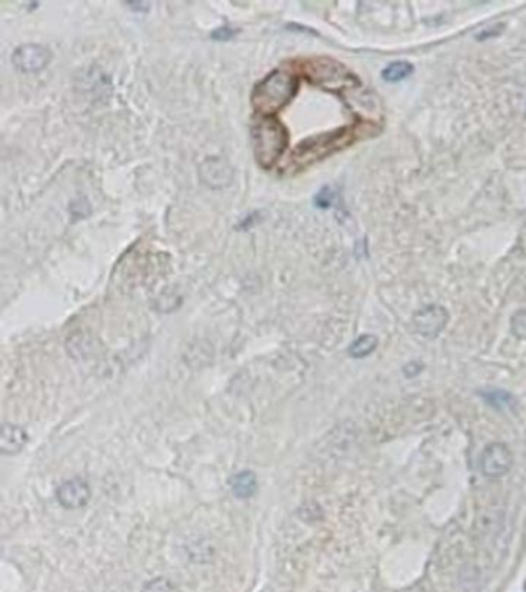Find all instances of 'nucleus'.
Listing matches in <instances>:
<instances>
[{"label": "nucleus", "mask_w": 526, "mask_h": 592, "mask_svg": "<svg viewBox=\"0 0 526 592\" xmlns=\"http://www.w3.org/2000/svg\"><path fill=\"white\" fill-rule=\"evenodd\" d=\"M334 202V192L331 187L321 188L318 195L315 196V205L318 209H329Z\"/></svg>", "instance_id": "17"}, {"label": "nucleus", "mask_w": 526, "mask_h": 592, "mask_svg": "<svg viewBox=\"0 0 526 592\" xmlns=\"http://www.w3.org/2000/svg\"><path fill=\"white\" fill-rule=\"evenodd\" d=\"M239 33V29H237V28H233V27H230V25H223L221 28H218V29H215L213 33H211V39H213V41H232V39L237 36Z\"/></svg>", "instance_id": "18"}, {"label": "nucleus", "mask_w": 526, "mask_h": 592, "mask_svg": "<svg viewBox=\"0 0 526 592\" xmlns=\"http://www.w3.org/2000/svg\"><path fill=\"white\" fill-rule=\"evenodd\" d=\"M298 93V77L287 71L275 70L256 84L252 105L260 114L270 116L284 108Z\"/></svg>", "instance_id": "1"}, {"label": "nucleus", "mask_w": 526, "mask_h": 592, "mask_svg": "<svg viewBox=\"0 0 526 592\" xmlns=\"http://www.w3.org/2000/svg\"><path fill=\"white\" fill-rule=\"evenodd\" d=\"M376 346H379V339H376V336L363 335V336H360L357 341L352 343L349 353L352 355V358H366L376 349Z\"/></svg>", "instance_id": "13"}, {"label": "nucleus", "mask_w": 526, "mask_h": 592, "mask_svg": "<svg viewBox=\"0 0 526 592\" xmlns=\"http://www.w3.org/2000/svg\"><path fill=\"white\" fill-rule=\"evenodd\" d=\"M511 329L517 338L526 339V310H520L514 315L511 320Z\"/></svg>", "instance_id": "16"}, {"label": "nucleus", "mask_w": 526, "mask_h": 592, "mask_svg": "<svg viewBox=\"0 0 526 592\" xmlns=\"http://www.w3.org/2000/svg\"><path fill=\"white\" fill-rule=\"evenodd\" d=\"M143 592H178V588L169 579L159 577L148 581Z\"/></svg>", "instance_id": "15"}, {"label": "nucleus", "mask_w": 526, "mask_h": 592, "mask_svg": "<svg viewBox=\"0 0 526 592\" xmlns=\"http://www.w3.org/2000/svg\"><path fill=\"white\" fill-rule=\"evenodd\" d=\"M513 466V452L504 443H492L485 449L480 460L482 472L488 478L505 477Z\"/></svg>", "instance_id": "5"}, {"label": "nucleus", "mask_w": 526, "mask_h": 592, "mask_svg": "<svg viewBox=\"0 0 526 592\" xmlns=\"http://www.w3.org/2000/svg\"><path fill=\"white\" fill-rule=\"evenodd\" d=\"M414 71L412 64L406 60H398V62H392L386 68L383 70V79L386 82H398L402 81V79L407 77Z\"/></svg>", "instance_id": "12"}, {"label": "nucleus", "mask_w": 526, "mask_h": 592, "mask_svg": "<svg viewBox=\"0 0 526 592\" xmlns=\"http://www.w3.org/2000/svg\"><path fill=\"white\" fill-rule=\"evenodd\" d=\"M232 492L238 499H250L258 487L256 475L252 471H242L232 478Z\"/></svg>", "instance_id": "11"}, {"label": "nucleus", "mask_w": 526, "mask_h": 592, "mask_svg": "<svg viewBox=\"0 0 526 592\" xmlns=\"http://www.w3.org/2000/svg\"><path fill=\"white\" fill-rule=\"evenodd\" d=\"M350 142L352 133L344 129L309 138L296 147V150L292 153V157H290V165H292L294 170H301L308 167V165L336 152V150L343 148L344 145L350 144Z\"/></svg>", "instance_id": "3"}, {"label": "nucleus", "mask_w": 526, "mask_h": 592, "mask_svg": "<svg viewBox=\"0 0 526 592\" xmlns=\"http://www.w3.org/2000/svg\"><path fill=\"white\" fill-rule=\"evenodd\" d=\"M51 60V53L42 45H20L13 53V64L23 73H37Z\"/></svg>", "instance_id": "6"}, {"label": "nucleus", "mask_w": 526, "mask_h": 592, "mask_svg": "<svg viewBox=\"0 0 526 592\" xmlns=\"http://www.w3.org/2000/svg\"><path fill=\"white\" fill-rule=\"evenodd\" d=\"M303 71L310 79L312 84L321 86L343 85L353 81V76L348 70L332 59H310L303 62Z\"/></svg>", "instance_id": "4"}, {"label": "nucleus", "mask_w": 526, "mask_h": 592, "mask_svg": "<svg viewBox=\"0 0 526 592\" xmlns=\"http://www.w3.org/2000/svg\"><path fill=\"white\" fill-rule=\"evenodd\" d=\"M449 315L440 305H428L414 315V329L425 338H435L446 326Z\"/></svg>", "instance_id": "7"}, {"label": "nucleus", "mask_w": 526, "mask_h": 592, "mask_svg": "<svg viewBox=\"0 0 526 592\" xmlns=\"http://www.w3.org/2000/svg\"><path fill=\"white\" fill-rule=\"evenodd\" d=\"M91 489L87 481L82 478H73L62 483L58 489V501L65 509H79L88 503Z\"/></svg>", "instance_id": "8"}, {"label": "nucleus", "mask_w": 526, "mask_h": 592, "mask_svg": "<svg viewBox=\"0 0 526 592\" xmlns=\"http://www.w3.org/2000/svg\"><path fill=\"white\" fill-rule=\"evenodd\" d=\"M27 432L20 426L5 423L0 428V452L4 455L19 454L27 445Z\"/></svg>", "instance_id": "10"}, {"label": "nucleus", "mask_w": 526, "mask_h": 592, "mask_svg": "<svg viewBox=\"0 0 526 592\" xmlns=\"http://www.w3.org/2000/svg\"><path fill=\"white\" fill-rule=\"evenodd\" d=\"M483 397L492 407H496V409H505L508 406H511V402L514 401L511 395L504 390H491L488 393H485Z\"/></svg>", "instance_id": "14"}, {"label": "nucleus", "mask_w": 526, "mask_h": 592, "mask_svg": "<svg viewBox=\"0 0 526 592\" xmlns=\"http://www.w3.org/2000/svg\"><path fill=\"white\" fill-rule=\"evenodd\" d=\"M199 175L202 183L211 188H223L233 180V170L225 159L221 157H207L201 164Z\"/></svg>", "instance_id": "9"}, {"label": "nucleus", "mask_w": 526, "mask_h": 592, "mask_svg": "<svg viewBox=\"0 0 526 592\" xmlns=\"http://www.w3.org/2000/svg\"><path fill=\"white\" fill-rule=\"evenodd\" d=\"M252 142L256 162L263 169H270L287 148L289 134L278 119L263 117L254 124Z\"/></svg>", "instance_id": "2"}]
</instances>
